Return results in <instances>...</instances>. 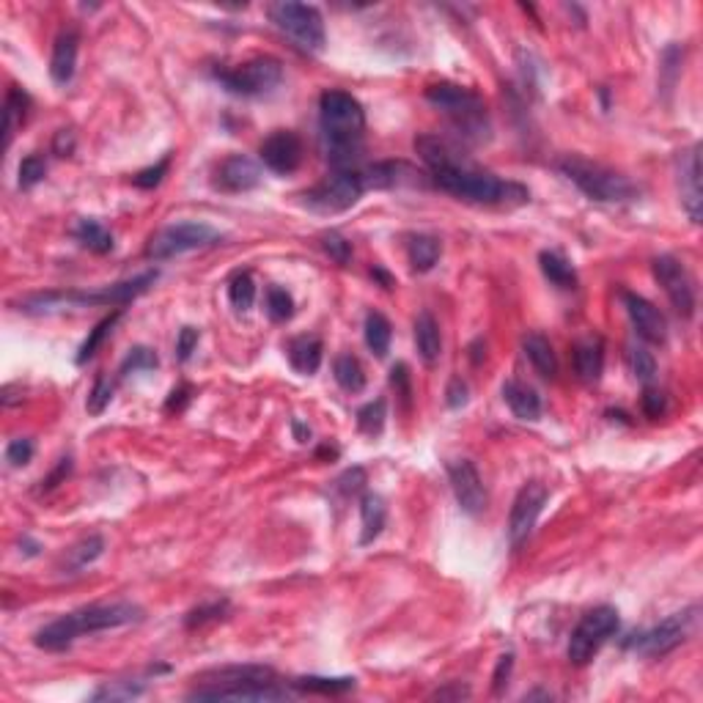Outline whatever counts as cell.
Segmentation results:
<instances>
[{
  "label": "cell",
  "instance_id": "6125c7cd",
  "mask_svg": "<svg viewBox=\"0 0 703 703\" xmlns=\"http://www.w3.org/2000/svg\"><path fill=\"white\" fill-rule=\"evenodd\" d=\"M372 275H374V278H377V280H380L385 289H393V278H391V275H388L383 267H374V269H372Z\"/></svg>",
  "mask_w": 703,
  "mask_h": 703
},
{
  "label": "cell",
  "instance_id": "5bb4252c",
  "mask_svg": "<svg viewBox=\"0 0 703 703\" xmlns=\"http://www.w3.org/2000/svg\"><path fill=\"white\" fill-rule=\"evenodd\" d=\"M547 498H550V492L541 481H530L519 489V495L514 498L511 514H509V544H511V550H519L530 539V533H533V528H536V522H539V517L547 506Z\"/></svg>",
  "mask_w": 703,
  "mask_h": 703
},
{
  "label": "cell",
  "instance_id": "7402d4cb",
  "mask_svg": "<svg viewBox=\"0 0 703 703\" xmlns=\"http://www.w3.org/2000/svg\"><path fill=\"white\" fill-rule=\"evenodd\" d=\"M415 346H418V355L426 366H435L443 355L440 324L429 310H421L418 319H415Z\"/></svg>",
  "mask_w": 703,
  "mask_h": 703
},
{
  "label": "cell",
  "instance_id": "94428289",
  "mask_svg": "<svg viewBox=\"0 0 703 703\" xmlns=\"http://www.w3.org/2000/svg\"><path fill=\"white\" fill-rule=\"evenodd\" d=\"M470 695V689L467 687H462V684H456L454 689H437L432 698H440V700H446V698H467Z\"/></svg>",
  "mask_w": 703,
  "mask_h": 703
},
{
  "label": "cell",
  "instance_id": "681fc988",
  "mask_svg": "<svg viewBox=\"0 0 703 703\" xmlns=\"http://www.w3.org/2000/svg\"><path fill=\"white\" fill-rule=\"evenodd\" d=\"M31 459H34V443H31L28 437H17V440L9 443V448H6V462H9L12 467H26Z\"/></svg>",
  "mask_w": 703,
  "mask_h": 703
},
{
  "label": "cell",
  "instance_id": "db71d44e",
  "mask_svg": "<svg viewBox=\"0 0 703 703\" xmlns=\"http://www.w3.org/2000/svg\"><path fill=\"white\" fill-rule=\"evenodd\" d=\"M391 385L396 388V393L404 399V404L410 407V399H413V385H410V372H407V366L404 363H396L393 369H391Z\"/></svg>",
  "mask_w": 703,
  "mask_h": 703
},
{
  "label": "cell",
  "instance_id": "f1b7e54d",
  "mask_svg": "<svg viewBox=\"0 0 703 703\" xmlns=\"http://www.w3.org/2000/svg\"><path fill=\"white\" fill-rule=\"evenodd\" d=\"M539 267H541L544 278H547L552 286L563 289V291H574V289H577V283H580L574 264H572L566 256L555 253V250H541V256H539Z\"/></svg>",
  "mask_w": 703,
  "mask_h": 703
},
{
  "label": "cell",
  "instance_id": "9a60e30c",
  "mask_svg": "<svg viewBox=\"0 0 703 703\" xmlns=\"http://www.w3.org/2000/svg\"><path fill=\"white\" fill-rule=\"evenodd\" d=\"M651 269H654L656 283L667 294L670 305L676 308V313L689 319L695 313V286H692V278H689L687 267L673 256H656Z\"/></svg>",
  "mask_w": 703,
  "mask_h": 703
},
{
  "label": "cell",
  "instance_id": "9f6ffc18",
  "mask_svg": "<svg viewBox=\"0 0 703 703\" xmlns=\"http://www.w3.org/2000/svg\"><path fill=\"white\" fill-rule=\"evenodd\" d=\"M72 473V456H64L61 462H58V467L47 476V478H42V492H50V489H56L58 484H64L67 481V476Z\"/></svg>",
  "mask_w": 703,
  "mask_h": 703
},
{
  "label": "cell",
  "instance_id": "4fadbf2b",
  "mask_svg": "<svg viewBox=\"0 0 703 703\" xmlns=\"http://www.w3.org/2000/svg\"><path fill=\"white\" fill-rule=\"evenodd\" d=\"M190 700H236V703H261V700H289L291 689L280 681H236V684H201Z\"/></svg>",
  "mask_w": 703,
  "mask_h": 703
},
{
  "label": "cell",
  "instance_id": "277c9868",
  "mask_svg": "<svg viewBox=\"0 0 703 703\" xmlns=\"http://www.w3.org/2000/svg\"><path fill=\"white\" fill-rule=\"evenodd\" d=\"M157 269L143 272L132 280H121L113 286H105L100 291H47V294H31L20 302L23 313H53L64 308H89V305H127L146 294L157 283Z\"/></svg>",
  "mask_w": 703,
  "mask_h": 703
},
{
  "label": "cell",
  "instance_id": "7bdbcfd3",
  "mask_svg": "<svg viewBox=\"0 0 703 703\" xmlns=\"http://www.w3.org/2000/svg\"><path fill=\"white\" fill-rule=\"evenodd\" d=\"M626 361H629V369H632V374H635L637 380H643V383L654 380V374H656V361H654V355H651L645 346H629Z\"/></svg>",
  "mask_w": 703,
  "mask_h": 703
},
{
  "label": "cell",
  "instance_id": "d6a6232c",
  "mask_svg": "<svg viewBox=\"0 0 703 703\" xmlns=\"http://www.w3.org/2000/svg\"><path fill=\"white\" fill-rule=\"evenodd\" d=\"M391 338H393L391 321H388L380 310H372V313L366 316V346L372 349V355L385 358L388 349H391Z\"/></svg>",
  "mask_w": 703,
  "mask_h": 703
},
{
  "label": "cell",
  "instance_id": "6f0895ef",
  "mask_svg": "<svg viewBox=\"0 0 703 703\" xmlns=\"http://www.w3.org/2000/svg\"><path fill=\"white\" fill-rule=\"evenodd\" d=\"M446 402H448V407L451 410H459V407H465L467 404V385L459 380V377H454L451 380V385H448V391H446Z\"/></svg>",
  "mask_w": 703,
  "mask_h": 703
},
{
  "label": "cell",
  "instance_id": "f6af8a7d",
  "mask_svg": "<svg viewBox=\"0 0 703 703\" xmlns=\"http://www.w3.org/2000/svg\"><path fill=\"white\" fill-rule=\"evenodd\" d=\"M226 613H228V602H226V599L209 602V604H201V607L190 610L187 618H184V626H187V629H198V626H206V624H212V621H220Z\"/></svg>",
  "mask_w": 703,
  "mask_h": 703
},
{
  "label": "cell",
  "instance_id": "e575fe53",
  "mask_svg": "<svg viewBox=\"0 0 703 703\" xmlns=\"http://www.w3.org/2000/svg\"><path fill=\"white\" fill-rule=\"evenodd\" d=\"M294 689H305V692H319V695H343L349 689H355V678L352 676H338V678H327V676H302L291 681Z\"/></svg>",
  "mask_w": 703,
  "mask_h": 703
},
{
  "label": "cell",
  "instance_id": "30bf717a",
  "mask_svg": "<svg viewBox=\"0 0 703 703\" xmlns=\"http://www.w3.org/2000/svg\"><path fill=\"white\" fill-rule=\"evenodd\" d=\"M220 242V231L212 228L209 223H198V220H182V223H171L163 231H157L146 247V256L154 261H165L190 250H204Z\"/></svg>",
  "mask_w": 703,
  "mask_h": 703
},
{
  "label": "cell",
  "instance_id": "8d00e7d4",
  "mask_svg": "<svg viewBox=\"0 0 703 703\" xmlns=\"http://www.w3.org/2000/svg\"><path fill=\"white\" fill-rule=\"evenodd\" d=\"M228 302L239 313H247L253 308V302H256V283H253L250 272L234 275V280L228 283Z\"/></svg>",
  "mask_w": 703,
  "mask_h": 703
},
{
  "label": "cell",
  "instance_id": "d6986e66",
  "mask_svg": "<svg viewBox=\"0 0 703 703\" xmlns=\"http://www.w3.org/2000/svg\"><path fill=\"white\" fill-rule=\"evenodd\" d=\"M700 149L692 146L678 154V193H681V206L689 215L692 223H700V209H703V193H700Z\"/></svg>",
  "mask_w": 703,
  "mask_h": 703
},
{
  "label": "cell",
  "instance_id": "f5cc1de1",
  "mask_svg": "<svg viewBox=\"0 0 703 703\" xmlns=\"http://www.w3.org/2000/svg\"><path fill=\"white\" fill-rule=\"evenodd\" d=\"M511 670H514V654H503L498 659V667H495V676H492V692L495 695H503V689L509 687Z\"/></svg>",
  "mask_w": 703,
  "mask_h": 703
},
{
  "label": "cell",
  "instance_id": "7a4b0ae2",
  "mask_svg": "<svg viewBox=\"0 0 703 703\" xmlns=\"http://www.w3.org/2000/svg\"><path fill=\"white\" fill-rule=\"evenodd\" d=\"M319 124L327 163L332 171H361L363 157V130L366 110L363 105L338 89H330L319 97Z\"/></svg>",
  "mask_w": 703,
  "mask_h": 703
},
{
  "label": "cell",
  "instance_id": "f907efd6",
  "mask_svg": "<svg viewBox=\"0 0 703 703\" xmlns=\"http://www.w3.org/2000/svg\"><path fill=\"white\" fill-rule=\"evenodd\" d=\"M198 338H201V332L195 327H182L179 330V338H176V361L179 363H187L193 358V352L198 346Z\"/></svg>",
  "mask_w": 703,
  "mask_h": 703
},
{
  "label": "cell",
  "instance_id": "836d02e7",
  "mask_svg": "<svg viewBox=\"0 0 703 703\" xmlns=\"http://www.w3.org/2000/svg\"><path fill=\"white\" fill-rule=\"evenodd\" d=\"M28 105H31L28 94H26L23 89L12 86V89H9V94H6V105H4V119H6V127H4V132H6V149L12 146L17 127L26 121V116H28Z\"/></svg>",
  "mask_w": 703,
  "mask_h": 703
},
{
  "label": "cell",
  "instance_id": "4dcf8cb0",
  "mask_svg": "<svg viewBox=\"0 0 703 703\" xmlns=\"http://www.w3.org/2000/svg\"><path fill=\"white\" fill-rule=\"evenodd\" d=\"M75 239L83 245V247H89V250H94V253H110L113 250V234L100 223V220H94V217H80L78 223H75Z\"/></svg>",
  "mask_w": 703,
  "mask_h": 703
},
{
  "label": "cell",
  "instance_id": "3957f363",
  "mask_svg": "<svg viewBox=\"0 0 703 703\" xmlns=\"http://www.w3.org/2000/svg\"><path fill=\"white\" fill-rule=\"evenodd\" d=\"M143 621V607L132 602H113V604H89L75 613H67L47 626H42L34 637V643L45 651H64L69 648L80 635H94L105 629H119L130 624Z\"/></svg>",
  "mask_w": 703,
  "mask_h": 703
},
{
  "label": "cell",
  "instance_id": "9c48e42d",
  "mask_svg": "<svg viewBox=\"0 0 703 703\" xmlns=\"http://www.w3.org/2000/svg\"><path fill=\"white\" fill-rule=\"evenodd\" d=\"M215 80L234 97H261L280 86L283 67L272 56H258L234 69H215Z\"/></svg>",
  "mask_w": 703,
  "mask_h": 703
},
{
  "label": "cell",
  "instance_id": "8992f818",
  "mask_svg": "<svg viewBox=\"0 0 703 703\" xmlns=\"http://www.w3.org/2000/svg\"><path fill=\"white\" fill-rule=\"evenodd\" d=\"M426 100L451 116L454 127L459 130V135H465L473 143H484L489 141V116H487V105L478 94H473L470 89L454 86V83H435L426 89Z\"/></svg>",
  "mask_w": 703,
  "mask_h": 703
},
{
  "label": "cell",
  "instance_id": "91938a15",
  "mask_svg": "<svg viewBox=\"0 0 703 703\" xmlns=\"http://www.w3.org/2000/svg\"><path fill=\"white\" fill-rule=\"evenodd\" d=\"M190 388L187 385H182V388H173L171 391V399H168V404H165V410L168 413H182L184 407H187V402H190Z\"/></svg>",
  "mask_w": 703,
  "mask_h": 703
},
{
  "label": "cell",
  "instance_id": "ba28073f",
  "mask_svg": "<svg viewBox=\"0 0 703 703\" xmlns=\"http://www.w3.org/2000/svg\"><path fill=\"white\" fill-rule=\"evenodd\" d=\"M618 626H621V618H618L615 607L599 604V607L588 610L569 637V648H566L569 662L577 667L588 665L596 656V651L618 632Z\"/></svg>",
  "mask_w": 703,
  "mask_h": 703
},
{
  "label": "cell",
  "instance_id": "ac0fdd59",
  "mask_svg": "<svg viewBox=\"0 0 703 703\" xmlns=\"http://www.w3.org/2000/svg\"><path fill=\"white\" fill-rule=\"evenodd\" d=\"M621 299H624V308H626L637 335L648 343H665L667 321H665L662 310L654 302H648L645 297L635 294V291H621Z\"/></svg>",
  "mask_w": 703,
  "mask_h": 703
},
{
  "label": "cell",
  "instance_id": "11a10c76",
  "mask_svg": "<svg viewBox=\"0 0 703 703\" xmlns=\"http://www.w3.org/2000/svg\"><path fill=\"white\" fill-rule=\"evenodd\" d=\"M363 484H366V473H363L361 467L346 470V473L335 481L338 492H343V495H355V492H361V489H363Z\"/></svg>",
  "mask_w": 703,
  "mask_h": 703
},
{
  "label": "cell",
  "instance_id": "6da1fadb",
  "mask_svg": "<svg viewBox=\"0 0 703 703\" xmlns=\"http://www.w3.org/2000/svg\"><path fill=\"white\" fill-rule=\"evenodd\" d=\"M415 152L426 163L435 187L459 201L481 206H519L530 201V193L522 184L503 182L495 173L476 168L470 157L440 135H421L415 141Z\"/></svg>",
  "mask_w": 703,
  "mask_h": 703
},
{
  "label": "cell",
  "instance_id": "52a82bcc",
  "mask_svg": "<svg viewBox=\"0 0 703 703\" xmlns=\"http://www.w3.org/2000/svg\"><path fill=\"white\" fill-rule=\"evenodd\" d=\"M267 15H269L272 26L278 31H283L305 53H321L324 50L327 34H324V20H321L316 6L280 0V4H272L267 9Z\"/></svg>",
  "mask_w": 703,
  "mask_h": 703
},
{
  "label": "cell",
  "instance_id": "74e56055",
  "mask_svg": "<svg viewBox=\"0 0 703 703\" xmlns=\"http://www.w3.org/2000/svg\"><path fill=\"white\" fill-rule=\"evenodd\" d=\"M143 692H146V684H143V681H105V684L91 695V700L116 703V700H132V698H141Z\"/></svg>",
  "mask_w": 703,
  "mask_h": 703
},
{
  "label": "cell",
  "instance_id": "83f0119b",
  "mask_svg": "<svg viewBox=\"0 0 703 703\" xmlns=\"http://www.w3.org/2000/svg\"><path fill=\"white\" fill-rule=\"evenodd\" d=\"M361 519H363V530H361V544L369 547L380 539V533L385 530V519H388V509L385 500L374 492H366L361 498Z\"/></svg>",
  "mask_w": 703,
  "mask_h": 703
},
{
  "label": "cell",
  "instance_id": "ee69618b",
  "mask_svg": "<svg viewBox=\"0 0 703 703\" xmlns=\"http://www.w3.org/2000/svg\"><path fill=\"white\" fill-rule=\"evenodd\" d=\"M113 391H116V385H113L105 374H100V377L94 380V388H91L89 402H86L89 415H102V413L108 410V404L113 402Z\"/></svg>",
  "mask_w": 703,
  "mask_h": 703
},
{
  "label": "cell",
  "instance_id": "bcb514c9",
  "mask_svg": "<svg viewBox=\"0 0 703 703\" xmlns=\"http://www.w3.org/2000/svg\"><path fill=\"white\" fill-rule=\"evenodd\" d=\"M45 176H47V163H45V157H42V154H28V157L20 163V179H17V184H20L23 190H31V187H37L39 182H45Z\"/></svg>",
  "mask_w": 703,
  "mask_h": 703
},
{
  "label": "cell",
  "instance_id": "cb8c5ba5",
  "mask_svg": "<svg viewBox=\"0 0 703 703\" xmlns=\"http://www.w3.org/2000/svg\"><path fill=\"white\" fill-rule=\"evenodd\" d=\"M574 369L582 383H599L604 372V343L602 338H585L574 346Z\"/></svg>",
  "mask_w": 703,
  "mask_h": 703
},
{
  "label": "cell",
  "instance_id": "f546056e",
  "mask_svg": "<svg viewBox=\"0 0 703 703\" xmlns=\"http://www.w3.org/2000/svg\"><path fill=\"white\" fill-rule=\"evenodd\" d=\"M443 256V242L432 234H413L407 239V258L415 272H429Z\"/></svg>",
  "mask_w": 703,
  "mask_h": 703
},
{
  "label": "cell",
  "instance_id": "d590c367",
  "mask_svg": "<svg viewBox=\"0 0 703 703\" xmlns=\"http://www.w3.org/2000/svg\"><path fill=\"white\" fill-rule=\"evenodd\" d=\"M119 319H121V310H113L110 316H105L102 321H97V327L89 332V338L80 343V349H78V366H86L94 355H97V349L102 346V341L113 332V327L119 324Z\"/></svg>",
  "mask_w": 703,
  "mask_h": 703
},
{
  "label": "cell",
  "instance_id": "816d5d0a",
  "mask_svg": "<svg viewBox=\"0 0 703 703\" xmlns=\"http://www.w3.org/2000/svg\"><path fill=\"white\" fill-rule=\"evenodd\" d=\"M665 410H667V396L656 388H645L643 391V413L648 418H662Z\"/></svg>",
  "mask_w": 703,
  "mask_h": 703
},
{
  "label": "cell",
  "instance_id": "be15d7a7",
  "mask_svg": "<svg viewBox=\"0 0 703 703\" xmlns=\"http://www.w3.org/2000/svg\"><path fill=\"white\" fill-rule=\"evenodd\" d=\"M291 429H294V437H297V443H308V437H310V429H305L299 421H294V424H291Z\"/></svg>",
  "mask_w": 703,
  "mask_h": 703
},
{
  "label": "cell",
  "instance_id": "d4e9b609",
  "mask_svg": "<svg viewBox=\"0 0 703 703\" xmlns=\"http://www.w3.org/2000/svg\"><path fill=\"white\" fill-rule=\"evenodd\" d=\"M204 684H236V681H278L272 667L264 665H226L201 673Z\"/></svg>",
  "mask_w": 703,
  "mask_h": 703
},
{
  "label": "cell",
  "instance_id": "e0dca14e",
  "mask_svg": "<svg viewBox=\"0 0 703 703\" xmlns=\"http://www.w3.org/2000/svg\"><path fill=\"white\" fill-rule=\"evenodd\" d=\"M258 157L272 173L289 176L302 165V141L289 130H275L272 135L264 138Z\"/></svg>",
  "mask_w": 703,
  "mask_h": 703
},
{
  "label": "cell",
  "instance_id": "1f68e13d",
  "mask_svg": "<svg viewBox=\"0 0 703 703\" xmlns=\"http://www.w3.org/2000/svg\"><path fill=\"white\" fill-rule=\"evenodd\" d=\"M332 374H335V383L341 385V391H346V393H361L366 388V372L355 355H338L332 363Z\"/></svg>",
  "mask_w": 703,
  "mask_h": 703
},
{
  "label": "cell",
  "instance_id": "c3c4849f",
  "mask_svg": "<svg viewBox=\"0 0 703 703\" xmlns=\"http://www.w3.org/2000/svg\"><path fill=\"white\" fill-rule=\"evenodd\" d=\"M321 247H324V253H327L335 264H349V258H352V242L343 239L338 231L324 234V236H321Z\"/></svg>",
  "mask_w": 703,
  "mask_h": 703
},
{
  "label": "cell",
  "instance_id": "7c38bea8",
  "mask_svg": "<svg viewBox=\"0 0 703 703\" xmlns=\"http://www.w3.org/2000/svg\"><path fill=\"white\" fill-rule=\"evenodd\" d=\"M695 621H698V607L678 610V613L667 615L665 621H659L656 626H651L640 635H632L624 645L637 651L640 656H662L689 637Z\"/></svg>",
  "mask_w": 703,
  "mask_h": 703
},
{
  "label": "cell",
  "instance_id": "5b68a950",
  "mask_svg": "<svg viewBox=\"0 0 703 703\" xmlns=\"http://www.w3.org/2000/svg\"><path fill=\"white\" fill-rule=\"evenodd\" d=\"M558 171L572 182L577 184L580 193H585L591 201H602V204H621V201H635L640 195V187L613 171V168H604L599 163H591L585 157H577V154H569L558 163Z\"/></svg>",
  "mask_w": 703,
  "mask_h": 703
},
{
  "label": "cell",
  "instance_id": "ab89813d",
  "mask_svg": "<svg viewBox=\"0 0 703 703\" xmlns=\"http://www.w3.org/2000/svg\"><path fill=\"white\" fill-rule=\"evenodd\" d=\"M102 552H105V539L102 536H89V539H83L80 544H75L69 550V569L80 572L89 563H94Z\"/></svg>",
  "mask_w": 703,
  "mask_h": 703
},
{
  "label": "cell",
  "instance_id": "f35d334b",
  "mask_svg": "<svg viewBox=\"0 0 703 703\" xmlns=\"http://www.w3.org/2000/svg\"><path fill=\"white\" fill-rule=\"evenodd\" d=\"M385 418H388L385 399H374V402H369L366 407H361V413H358V426H361L363 435L380 437L383 429H385Z\"/></svg>",
  "mask_w": 703,
  "mask_h": 703
},
{
  "label": "cell",
  "instance_id": "484cf974",
  "mask_svg": "<svg viewBox=\"0 0 703 703\" xmlns=\"http://www.w3.org/2000/svg\"><path fill=\"white\" fill-rule=\"evenodd\" d=\"M522 349H525V355H528V361H530V366L536 369V374H539V377H544V380H555V374H558V358H555L552 343H550V338H547V335H541V332H530V335H525Z\"/></svg>",
  "mask_w": 703,
  "mask_h": 703
},
{
  "label": "cell",
  "instance_id": "44dd1931",
  "mask_svg": "<svg viewBox=\"0 0 703 703\" xmlns=\"http://www.w3.org/2000/svg\"><path fill=\"white\" fill-rule=\"evenodd\" d=\"M78 47H80V37L75 31H64L56 45H53V58H50V78L58 86H67L75 78L78 69Z\"/></svg>",
  "mask_w": 703,
  "mask_h": 703
},
{
  "label": "cell",
  "instance_id": "60d3db41",
  "mask_svg": "<svg viewBox=\"0 0 703 703\" xmlns=\"http://www.w3.org/2000/svg\"><path fill=\"white\" fill-rule=\"evenodd\" d=\"M157 366H160V358H157L154 349H149V346H132V349L127 352L124 363H121V377H130V374H135V372H154Z\"/></svg>",
  "mask_w": 703,
  "mask_h": 703
},
{
  "label": "cell",
  "instance_id": "2e32d148",
  "mask_svg": "<svg viewBox=\"0 0 703 703\" xmlns=\"http://www.w3.org/2000/svg\"><path fill=\"white\" fill-rule=\"evenodd\" d=\"M448 481H451V489H454V498L459 503V509L470 517H478L487 511V503H489V495H487V487L476 470V465L470 459H454L448 462Z\"/></svg>",
  "mask_w": 703,
  "mask_h": 703
},
{
  "label": "cell",
  "instance_id": "4316f807",
  "mask_svg": "<svg viewBox=\"0 0 703 703\" xmlns=\"http://www.w3.org/2000/svg\"><path fill=\"white\" fill-rule=\"evenodd\" d=\"M503 399L519 421H539L541 418V399L530 385H522V383L511 380V383L503 385Z\"/></svg>",
  "mask_w": 703,
  "mask_h": 703
},
{
  "label": "cell",
  "instance_id": "ffe728a7",
  "mask_svg": "<svg viewBox=\"0 0 703 703\" xmlns=\"http://www.w3.org/2000/svg\"><path fill=\"white\" fill-rule=\"evenodd\" d=\"M258 184H261V168L245 154L226 157L215 171V187L223 193H250Z\"/></svg>",
  "mask_w": 703,
  "mask_h": 703
},
{
  "label": "cell",
  "instance_id": "680465c9",
  "mask_svg": "<svg viewBox=\"0 0 703 703\" xmlns=\"http://www.w3.org/2000/svg\"><path fill=\"white\" fill-rule=\"evenodd\" d=\"M53 152L58 157H69L75 152V135L69 130H58L56 132V141H53Z\"/></svg>",
  "mask_w": 703,
  "mask_h": 703
},
{
  "label": "cell",
  "instance_id": "b9f144b4",
  "mask_svg": "<svg viewBox=\"0 0 703 703\" xmlns=\"http://www.w3.org/2000/svg\"><path fill=\"white\" fill-rule=\"evenodd\" d=\"M267 313L272 321H289L294 316V297L283 286H269L267 289Z\"/></svg>",
  "mask_w": 703,
  "mask_h": 703
},
{
  "label": "cell",
  "instance_id": "603a6c76",
  "mask_svg": "<svg viewBox=\"0 0 703 703\" xmlns=\"http://www.w3.org/2000/svg\"><path fill=\"white\" fill-rule=\"evenodd\" d=\"M321 352H324V346L316 335H299V338L289 341V363L297 374L310 377L321 366Z\"/></svg>",
  "mask_w": 703,
  "mask_h": 703
},
{
  "label": "cell",
  "instance_id": "8fae6325",
  "mask_svg": "<svg viewBox=\"0 0 703 703\" xmlns=\"http://www.w3.org/2000/svg\"><path fill=\"white\" fill-rule=\"evenodd\" d=\"M366 193V182L361 171H332L324 182L310 187L302 201L308 209L321 215H338L355 206Z\"/></svg>",
  "mask_w": 703,
  "mask_h": 703
},
{
  "label": "cell",
  "instance_id": "7dc6e473",
  "mask_svg": "<svg viewBox=\"0 0 703 703\" xmlns=\"http://www.w3.org/2000/svg\"><path fill=\"white\" fill-rule=\"evenodd\" d=\"M168 168H171V154H165L157 165L138 171L132 182H135V187H141V190H154V187H160V182L165 179Z\"/></svg>",
  "mask_w": 703,
  "mask_h": 703
}]
</instances>
